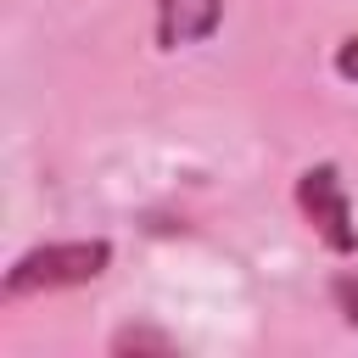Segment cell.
Returning a JSON list of instances; mask_svg holds the SVG:
<instances>
[{
    "label": "cell",
    "mask_w": 358,
    "mask_h": 358,
    "mask_svg": "<svg viewBox=\"0 0 358 358\" xmlns=\"http://www.w3.org/2000/svg\"><path fill=\"white\" fill-rule=\"evenodd\" d=\"M112 268V241L106 235H67V241H39L11 257L0 274V302H28V296H56L95 285Z\"/></svg>",
    "instance_id": "1"
},
{
    "label": "cell",
    "mask_w": 358,
    "mask_h": 358,
    "mask_svg": "<svg viewBox=\"0 0 358 358\" xmlns=\"http://www.w3.org/2000/svg\"><path fill=\"white\" fill-rule=\"evenodd\" d=\"M291 201L330 257H358V213H352V190L341 179V162H308L291 185Z\"/></svg>",
    "instance_id": "2"
},
{
    "label": "cell",
    "mask_w": 358,
    "mask_h": 358,
    "mask_svg": "<svg viewBox=\"0 0 358 358\" xmlns=\"http://www.w3.org/2000/svg\"><path fill=\"white\" fill-rule=\"evenodd\" d=\"M224 6L229 0H151V39L162 56L207 45L224 28Z\"/></svg>",
    "instance_id": "3"
},
{
    "label": "cell",
    "mask_w": 358,
    "mask_h": 358,
    "mask_svg": "<svg viewBox=\"0 0 358 358\" xmlns=\"http://www.w3.org/2000/svg\"><path fill=\"white\" fill-rule=\"evenodd\" d=\"M106 347H112V352H157V358L179 352V341H173L168 330H157V324H123V330H112Z\"/></svg>",
    "instance_id": "4"
},
{
    "label": "cell",
    "mask_w": 358,
    "mask_h": 358,
    "mask_svg": "<svg viewBox=\"0 0 358 358\" xmlns=\"http://www.w3.org/2000/svg\"><path fill=\"white\" fill-rule=\"evenodd\" d=\"M330 302H336L341 324L358 336V268H341V274H330Z\"/></svg>",
    "instance_id": "5"
},
{
    "label": "cell",
    "mask_w": 358,
    "mask_h": 358,
    "mask_svg": "<svg viewBox=\"0 0 358 358\" xmlns=\"http://www.w3.org/2000/svg\"><path fill=\"white\" fill-rule=\"evenodd\" d=\"M330 73H336L341 84H358V34L336 39V50H330Z\"/></svg>",
    "instance_id": "6"
}]
</instances>
